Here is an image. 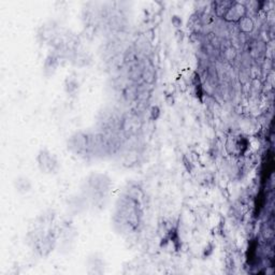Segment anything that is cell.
<instances>
[{
	"label": "cell",
	"instance_id": "obj_1",
	"mask_svg": "<svg viewBox=\"0 0 275 275\" xmlns=\"http://www.w3.org/2000/svg\"><path fill=\"white\" fill-rule=\"evenodd\" d=\"M38 161L40 169L46 173L54 172L56 170V168H57V164H58L55 157L47 150L41 151L40 155L38 157Z\"/></svg>",
	"mask_w": 275,
	"mask_h": 275
},
{
	"label": "cell",
	"instance_id": "obj_3",
	"mask_svg": "<svg viewBox=\"0 0 275 275\" xmlns=\"http://www.w3.org/2000/svg\"><path fill=\"white\" fill-rule=\"evenodd\" d=\"M227 144H231V147H227V149L231 148V151L230 153L233 155H241L243 154V151L246 150L248 147V142L243 137H231L229 139Z\"/></svg>",
	"mask_w": 275,
	"mask_h": 275
},
{
	"label": "cell",
	"instance_id": "obj_2",
	"mask_svg": "<svg viewBox=\"0 0 275 275\" xmlns=\"http://www.w3.org/2000/svg\"><path fill=\"white\" fill-rule=\"evenodd\" d=\"M244 14H245L244 5L239 2H232L229 9L227 10L225 15H224V18H225L227 21L238 22L244 18Z\"/></svg>",
	"mask_w": 275,
	"mask_h": 275
}]
</instances>
